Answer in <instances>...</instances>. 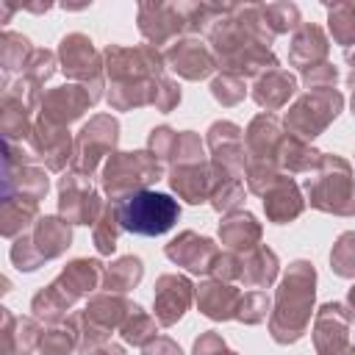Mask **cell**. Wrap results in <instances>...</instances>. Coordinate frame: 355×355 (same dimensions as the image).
<instances>
[{"instance_id": "obj_27", "label": "cell", "mask_w": 355, "mask_h": 355, "mask_svg": "<svg viewBox=\"0 0 355 355\" xmlns=\"http://www.w3.org/2000/svg\"><path fill=\"white\" fill-rule=\"evenodd\" d=\"M144 275V266L136 255H125L119 261H114L105 272H103V288L108 294H125L128 288H133Z\"/></svg>"}, {"instance_id": "obj_38", "label": "cell", "mask_w": 355, "mask_h": 355, "mask_svg": "<svg viewBox=\"0 0 355 355\" xmlns=\"http://www.w3.org/2000/svg\"><path fill=\"white\" fill-rule=\"evenodd\" d=\"M347 311H349V319H355V286L349 288V294H347Z\"/></svg>"}, {"instance_id": "obj_1", "label": "cell", "mask_w": 355, "mask_h": 355, "mask_svg": "<svg viewBox=\"0 0 355 355\" xmlns=\"http://www.w3.org/2000/svg\"><path fill=\"white\" fill-rule=\"evenodd\" d=\"M108 75L114 80L108 92V103L119 111L139 108V105H155V92L158 83L164 80V67L161 55L153 47H108Z\"/></svg>"}, {"instance_id": "obj_22", "label": "cell", "mask_w": 355, "mask_h": 355, "mask_svg": "<svg viewBox=\"0 0 355 355\" xmlns=\"http://www.w3.org/2000/svg\"><path fill=\"white\" fill-rule=\"evenodd\" d=\"M297 92V80H294V75H288L286 69H266L258 80H255V86H252V100L261 105V108H266V111H277V108H283L286 103H288V97Z\"/></svg>"}, {"instance_id": "obj_32", "label": "cell", "mask_w": 355, "mask_h": 355, "mask_svg": "<svg viewBox=\"0 0 355 355\" xmlns=\"http://www.w3.org/2000/svg\"><path fill=\"white\" fill-rule=\"evenodd\" d=\"M330 266L338 277H355V233L347 230L338 236L330 252Z\"/></svg>"}, {"instance_id": "obj_26", "label": "cell", "mask_w": 355, "mask_h": 355, "mask_svg": "<svg viewBox=\"0 0 355 355\" xmlns=\"http://www.w3.org/2000/svg\"><path fill=\"white\" fill-rule=\"evenodd\" d=\"M324 153L313 150L308 141L297 139V136H286L283 139V147H280V155H277V164L283 172L288 175H297V172H313L319 166Z\"/></svg>"}, {"instance_id": "obj_10", "label": "cell", "mask_w": 355, "mask_h": 355, "mask_svg": "<svg viewBox=\"0 0 355 355\" xmlns=\"http://www.w3.org/2000/svg\"><path fill=\"white\" fill-rule=\"evenodd\" d=\"M116 141H119V125H116V119L108 116V114L92 116L80 128V133L75 139V155H72L75 172L92 175L105 155H114Z\"/></svg>"}, {"instance_id": "obj_9", "label": "cell", "mask_w": 355, "mask_h": 355, "mask_svg": "<svg viewBox=\"0 0 355 355\" xmlns=\"http://www.w3.org/2000/svg\"><path fill=\"white\" fill-rule=\"evenodd\" d=\"M341 103H344V100H341V94H338L336 89H313V92H308L305 97H300V100L288 108V114H286V128H288L297 139L308 141V139L319 136V133L338 116Z\"/></svg>"}, {"instance_id": "obj_13", "label": "cell", "mask_w": 355, "mask_h": 355, "mask_svg": "<svg viewBox=\"0 0 355 355\" xmlns=\"http://www.w3.org/2000/svg\"><path fill=\"white\" fill-rule=\"evenodd\" d=\"M61 69L75 78L83 80L86 86H92L94 100L100 97V58L92 47V42L80 33H72L61 42Z\"/></svg>"}, {"instance_id": "obj_34", "label": "cell", "mask_w": 355, "mask_h": 355, "mask_svg": "<svg viewBox=\"0 0 355 355\" xmlns=\"http://www.w3.org/2000/svg\"><path fill=\"white\" fill-rule=\"evenodd\" d=\"M211 92H214V97H216L222 105H236V103L244 97V80H241L239 75L225 72L222 78H216V80L211 83Z\"/></svg>"}, {"instance_id": "obj_12", "label": "cell", "mask_w": 355, "mask_h": 355, "mask_svg": "<svg viewBox=\"0 0 355 355\" xmlns=\"http://www.w3.org/2000/svg\"><path fill=\"white\" fill-rule=\"evenodd\" d=\"M349 311L344 302H327L313 319V344L319 355H338L349 349Z\"/></svg>"}, {"instance_id": "obj_11", "label": "cell", "mask_w": 355, "mask_h": 355, "mask_svg": "<svg viewBox=\"0 0 355 355\" xmlns=\"http://www.w3.org/2000/svg\"><path fill=\"white\" fill-rule=\"evenodd\" d=\"M105 202H100L94 186L89 183V175L69 172L58 183V208L61 216L72 225H94Z\"/></svg>"}, {"instance_id": "obj_15", "label": "cell", "mask_w": 355, "mask_h": 355, "mask_svg": "<svg viewBox=\"0 0 355 355\" xmlns=\"http://www.w3.org/2000/svg\"><path fill=\"white\" fill-rule=\"evenodd\" d=\"M92 103H94V94L86 86H58L42 94V119L64 128L72 119L83 116V111Z\"/></svg>"}, {"instance_id": "obj_40", "label": "cell", "mask_w": 355, "mask_h": 355, "mask_svg": "<svg viewBox=\"0 0 355 355\" xmlns=\"http://www.w3.org/2000/svg\"><path fill=\"white\" fill-rule=\"evenodd\" d=\"M216 355H236V352H230V349L225 347V349H222V352H216Z\"/></svg>"}, {"instance_id": "obj_2", "label": "cell", "mask_w": 355, "mask_h": 355, "mask_svg": "<svg viewBox=\"0 0 355 355\" xmlns=\"http://www.w3.org/2000/svg\"><path fill=\"white\" fill-rule=\"evenodd\" d=\"M313 283L316 272L308 261H294L288 266L275 297V311L269 316V333L277 344H291L308 330L313 308Z\"/></svg>"}, {"instance_id": "obj_24", "label": "cell", "mask_w": 355, "mask_h": 355, "mask_svg": "<svg viewBox=\"0 0 355 355\" xmlns=\"http://www.w3.org/2000/svg\"><path fill=\"white\" fill-rule=\"evenodd\" d=\"M277 255L269 247H255L241 258V272H239V283L244 286H269L277 277Z\"/></svg>"}, {"instance_id": "obj_20", "label": "cell", "mask_w": 355, "mask_h": 355, "mask_svg": "<svg viewBox=\"0 0 355 355\" xmlns=\"http://www.w3.org/2000/svg\"><path fill=\"white\" fill-rule=\"evenodd\" d=\"M241 297L239 288H233L230 283L225 280H208L197 288V305L205 316L211 319H236L239 313V305H241Z\"/></svg>"}, {"instance_id": "obj_4", "label": "cell", "mask_w": 355, "mask_h": 355, "mask_svg": "<svg viewBox=\"0 0 355 355\" xmlns=\"http://www.w3.org/2000/svg\"><path fill=\"white\" fill-rule=\"evenodd\" d=\"M311 205L336 214V216H352L355 214V180L352 169L338 155H322L319 166L313 169V178L305 183Z\"/></svg>"}, {"instance_id": "obj_16", "label": "cell", "mask_w": 355, "mask_h": 355, "mask_svg": "<svg viewBox=\"0 0 355 355\" xmlns=\"http://www.w3.org/2000/svg\"><path fill=\"white\" fill-rule=\"evenodd\" d=\"M191 305V283L183 275H161L155 283V319L169 327Z\"/></svg>"}, {"instance_id": "obj_33", "label": "cell", "mask_w": 355, "mask_h": 355, "mask_svg": "<svg viewBox=\"0 0 355 355\" xmlns=\"http://www.w3.org/2000/svg\"><path fill=\"white\" fill-rule=\"evenodd\" d=\"M269 305H272V302H269V297H266L263 291H250V294L241 297V305H239L236 319L244 322V324H258V322L266 319Z\"/></svg>"}, {"instance_id": "obj_36", "label": "cell", "mask_w": 355, "mask_h": 355, "mask_svg": "<svg viewBox=\"0 0 355 355\" xmlns=\"http://www.w3.org/2000/svg\"><path fill=\"white\" fill-rule=\"evenodd\" d=\"M144 355H183L180 347L166 338V336H155L150 344H144Z\"/></svg>"}, {"instance_id": "obj_8", "label": "cell", "mask_w": 355, "mask_h": 355, "mask_svg": "<svg viewBox=\"0 0 355 355\" xmlns=\"http://www.w3.org/2000/svg\"><path fill=\"white\" fill-rule=\"evenodd\" d=\"M130 311H133V305L122 294H100V297L89 300V305L80 313H75L69 322L75 324L80 344L94 347V344H105L111 330L122 327L125 319L130 316Z\"/></svg>"}, {"instance_id": "obj_21", "label": "cell", "mask_w": 355, "mask_h": 355, "mask_svg": "<svg viewBox=\"0 0 355 355\" xmlns=\"http://www.w3.org/2000/svg\"><path fill=\"white\" fill-rule=\"evenodd\" d=\"M169 67L186 78V80H200L214 72V55L200 44V42H180L166 53Z\"/></svg>"}, {"instance_id": "obj_18", "label": "cell", "mask_w": 355, "mask_h": 355, "mask_svg": "<svg viewBox=\"0 0 355 355\" xmlns=\"http://www.w3.org/2000/svg\"><path fill=\"white\" fill-rule=\"evenodd\" d=\"M169 186L178 191V197H183L186 202H205L211 200V186H214V169L208 161H197V164H180L172 166L169 172Z\"/></svg>"}, {"instance_id": "obj_28", "label": "cell", "mask_w": 355, "mask_h": 355, "mask_svg": "<svg viewBox=\"0 0 355 355\" xmlns=\"http://www.w3.org/2000/svg\"><path fill=\"white\" fill-rule=\"evenodd\" d=\"M119 227H122V222H119V205L116 202H105L103 211H100V216H97V222L92 225V236H94L97 252H103V255L114 252Z\"/></svg>"}, {"instance_id": "obj_37", "label": "cell", "mask_w": 355, "mask_h": 355, "mask_svg": "<svg viewBox=\"0 0 355 355\" xmlns=\"http://www.w3.org/2000/svg\"><path fill=\"white\" fill-rule=\"evenodd\" d=\"M80 355H125V352L116 344H94V347H83Z\"/></svg>"}, {"instance_id": "obj_29", "label": "cell", "mask_w": 355, "mask_h": 355, "mask_svg": "<svg viewBox=\"0 0 355 355\" xmlns=\"http://www.w3.org/2000/svg\"><path fill=\"white\" fill-rule=\"evenodd\" d=\"M36 208L39 202L31 200H3V233L14 239L17 233L28 230L31 222L36 219Z\"/></svg>"}, {"instance_id": "obj_41", "label": "cell", "mask_w": 355, "mask_h": 355, "mask_svg": "<svg viewBox=\"0 0 355 355\" xmlns=\"http://www.w3.org/2000/svg\"><path fill=\"white\" fill-rule=\"evenodd\" d=\"M352 347H355V344H352Z\"/></svg>"}, {"instance_id": "obj_7", "label": "cell", "mask_w": 355, "mask_h": 355, "mask_svg": "<svg viewBox=\"0 0 355 355\" xmlns=\"http://www.w3.org/2000/svg\"><path fill=\"white\" fill-rule=\"evenodd\" d=\"M72 241V230L69 222L64 216H44L36 222V227L22 236L14 247H11V261L17 263V269H36L39 263L58 258Z\"/></svg>"}, {"instance_id": "obj_3", "label": "cell", "mask_w": 355, "mask_h": 355, "mask_svg": "<svg viewBox=\"0 0 355 355\" xmlns=\"http://www.w3.org/2000/svg\"><path fill=\"white\" fill-rule=\"evenodd\" d=\"M103 272L105 269L100 261L75 258L47 288H42L33 297V302H31L33 316L42 322H61L67 316V311L75 305V300H80L83 294L103 286Z\"/></svg>"}, {"instance_id": "obj_39", "label": "cell", "mask_w": 355, "mask_h": 355, "mask_svg": "<svg viewBox=\"0 0 355 355\" xmlns=\"http://www.w3.org/2000/svg\"><path fill=\"white\" fill-rule=\"evenodd\" d=\"M349 86H352V92H355V72L349 75ZM352 114H355V97H352Z\"/></svg>"}, {"instance_id": "obj_5", "label": "cell", "mask_w": 355, "mask_h": 355, "mask_svg": "<svg viewBox=\"0 0 355 355\" xmlns=\"http://www.w3.org/2000/svg\"><path fill=\"white\" fill-rule=\"evenodd\" d=\"M161 175V161L150 150L136 153H114L103 169V189L111 200H130L139 191H147L153 180Z\"/></svg>"}, {"instance_id": "obj_19", "label": "cell", "mask_w": 355, "mask_h": 355, "mask_svg": "<svg viewBox=\"0 0 355 355\" xmlns=\"http://www.w3.org/2000/svg\"><path fill=\"white\" fill-rule=\"evenodd\" d=\"M302 194L297 189V183L291 178H277L266 191H263V208H266V216L277 225L283 222H291L302 214Z\"/></svg>"}, {"instance_id": "obj_30", "label": "cell", "mask_w": 355, "mask_h": 355, "mask_svg": "<svg viewBox=\"0 0 355 355\" xmlns=\"http://www.w3.org/2000/svg\"><path fill=\"white\" fill-rule=\"evenodd\" d=\"M78 341H80V338H78L75 324L67 322V324H58V327H53V330H44V333L39 336V344H36V347H39L42 355H72Z\"/></svg>"}, {"instance_id": "obj_25", "label": "cell", "mask_w": 355, "mask_h": 355, "mask_svg": "<svg viewBox=\"0 0 355 355\" xmlns=\"http://www.w3.org/2000/svg\"><path fill=\"white\" fill-rule=\"evenodd\" d=\"M324 55H327V42L322 36V31L316 25H305L297 36H294V47H291V61L308 72L313 67H319V61L324 64Z\"/></svg>"}, {"instance_id": "obj_17", "label": "cell", "mask_w": 355, "mask_h": 355, "mask_svg": "<svg viewBox=\"0 0 355 355\" xmlns=\"http://www.w3.org/2000/svg\"><path fill=\"white\" fill-rule=\"evenodd\" d=\"M31 144L36 150V155L47 164V169H64L69 155H75V147L69 141V133L61 128V125H53V122H44L39 119L31 130Z\"/></svg>"}, {"instance_id": "obj_23", "label": "cell", "mask_w": 355, "mask_h": 355, "mask_svg": "<svg viewBox=\"0 0 355 355\" xmlns=\"http://www.w3.org/2000/svg\"><path fill=\"white\" fill-rule=\"evenodd\" d=\"M219 239L222 244H227L230 250H255V244L261 241V225L255 222L252 214H230L227 219L219 222Z\"/></svg>"}, {"instance_id": "obj_35", "label": "cell", "mask_w": 355, "mask_h": 355, "mask_svg": "<svg viewBox=\"0 0 355 355\" xmlns=\"http://www.w3.org/2000/svg\"><path fill=\"white\" fill-rule=\"evenodd\" d=\"M344 14L347 17H341L338 8H336V14H330V31H333L336 42L349 44V42H355V6H344Z\"/></svg>"}, {"instance_id": "obj_14", "label": "cell", "mask_w": 355, "mask_h": 355, "mask_svg": "<svg viewBox=\"0 0 355 355\" xmlns=\"http://www.w3.org/2000/svg\"><path fill=\"white\" fill-rule=\"evenodd\" d=\"M219 255H222V252L214 247L211 239L197 236V233H191V230H183L178 239H172V241L166 244V258L175 261L178 266H186L189 272H197V275L214 272Z\"/></svg>"}, {"instance_id": "obj_6", "label": "cell", "mask_w": 355, "mask_h": 355, "mask_svg": "<svg viewBox=\"0 0 355 355\" xmlns=\"http://www.w3.org/2000/svg\"><path fill=\"white\" fill-rule=\"evenodd\" d=\"M180 216L178 202L161 191H139L119 205V222L136 236H161Z\"/></svg>"}, {"instance_id": "obj_31", "label": "cell", "mask_w": 355, "mask_h": 355, "mask_svg": "<svg viewBox=\"0 0 355 355\" xmlns=\"http://www.w3.org/2000/svg\"><path fill=\"white\" fill-rule=\"evenodd\" d=\"M119 330H122V338H125L128 344H133V347H144V344H150V341L155 338V319L147 316L139 305H133L130 316L125 319V324H122Z\"/></svg>"}]
</instances>
